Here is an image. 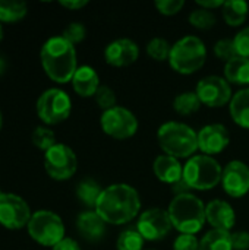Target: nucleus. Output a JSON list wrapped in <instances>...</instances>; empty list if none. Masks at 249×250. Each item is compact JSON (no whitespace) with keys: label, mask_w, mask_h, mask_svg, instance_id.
I'll use <instances>...</instances> for the list:
<instances>
[{"label":"nucleus","mask_w":249,"mask_h":250,"mask_svg":"<svg viewBox=\"0 0 249 250\" xmlns=\"http://www.w3.org/2000/svg\"><path fill=\"white\" fill-rule=\"evenodd\" d=\"M141 198L138 190L126 183H113L103 189L95 205V212L106 224L125 226L138 217Z\"/></svg>","instance_id":"obj_1"},{"label":"nucleus","mask_w":249,"mask_h":250,"mask_svg":"<svg viewBox=\"0 0 249 250\" xmlns=\"http://www.w3.org/2000/svg\"><path fill=\"white\" fill-rule=\"evenodd\" d=\"M40 57L47 76L57 83L70 82L79 67L75 45L62 35L48 38L41 47Z\"/></svg>","instance_id":"obj_2"},{"label":"nucleus","mask_w":249,"mask_h":250,"mask_svg":"<svg viewBox=\"0 0 249 250\" xmlns=\"http://www.w3.org/2000/svg\"><path fill=\"white\" fill-rule=\"evenodd\" d=\"M157 142L164 154L189 160L198 151V132L186 123L172 120L158 127Z\"/></svg>","instance_id":"obj_3"},{"label":"nucleus","mask_w":249,"mask_h":250,"mask_svg":"<svg viewBox=\"0 0 249 250\" xmlns=\"http://www.w3.org/2000/svg\"><path fill=\"white\" fill-rule=\"evenodd\" d=\"M172 226L181 234H197L207 223L205 204L194 193L178 195L167 208Z\"/></svg>","instance_id":"obj_4"},{"label":"nucleus","mask_w":249,"mask_h":250,"mask_svg":"<svg viewBox=\"0 0 249 250\" xmlns=\"http://www.w3.org/2000/svg\"><path fill=\"white\" fill-rule=\"evenodd\" d=\"M207 60V47L197 35H185L172 44L169 64L181 75L198 72Z\"/></svg>","instance_id":"obj_5"},{"label":"nucleus","mask_w":249,"mask_h":250,"mask_svg":"<svg viewBox=\"0 0 249 250\" xmlns=\"http://www.w3.org/2000/svg\"><path fill=\"white\" fill-rule=\"evenodd\" d=\"M223 167L214 157L195 154L183 164V180L191 190H211L222 183Z\"/></svg>","instance_id":"obj_6"},{"label":"nucleus","mask_w":249,"mask_h":250,"mask_svg":"<svg viewBox=\"0 0 249 250\" xmlns=\"http://www.w3.org/2000/svg\"><path fill=\"white\" fill-rule=\"evenodd\" d=\"M28 234L43 246H54L65 239V224L53 211H35L26 226Z\"/></svg>","instance_id":"obj_7"},{"label":"nucleus","mask_w":249,"mask_h":250,"mask_svg":"<svg viewBox=\"0 0 249 250\" xmlns=\"http://www.w3.org/2000/svg\"><path fill=\"white\" fill-rule=\"evenodd\" d=\"M72 111L70 97L59 88L44 91L37 100V114L45 125H59L65 122Z\"/></svg>","instance_id":"obj_8"},{"label":"nucleus","mask_w":249,"mask_h":250,"mask_svg":"<svg viewBox=\"0 0 249 250\" xmlns=\"http://www.w3.org/2000/svg\"><path fill=\"white\" fill-rule=\"evenodd\" d=\"M100 126L103 132L114 139L125 141L132 138L138 132L136 116L123 105H116L107 111H103L100 117Z\"/></svg>","instance_id":"obj_9"},{"label":"nucleus","mask_w":249,"mask_h":250,"mask_svg":"<svg viewBox=\"0 0 249 250\" xmlns=\"http://www.w3.org/2000/svg\"><path fill=\"white\" fill-rule=\"evenodd\" d=\"M44 168L54 180L70 179L78 168V158L73 149L65 144H56L44 152Z\"/></svg>","instance_id":"obj_10"},{"label":"nucleus","mask_w":249,"mask_h":250,"mask_svg":"<svg viewBox=\"0 0 249 250\" xmlns=\"http://www.w3.org/2000/svg\"><path fill=\"white\" fill-rule=\"evenodd\" d=\"M195 92L203 105L210 108H220L229 105L233 98L232 85L225 79V76L208 75L195 86Z\"/></svg>","instance_id":"obj_11"},{"label":"nucleus","mask_w":249,"mask_h":250,"mask_svg":"<svg viewBox=\"0 0 249 250\" xmlns=\"http://www.w3.org/2000/svg\"><path fill=\"white\" fill-rule=\"evenodd\" d=\"M173 226L169 212L161 208H150L144 211L136 223V230L145 242H158L167 237Z\"/></svg>","instance_id":"obj_12"},{"label":"nucleus","mask_w":249,"mask_h":250,"mask_svg":"<svg viewBox=\"0 0 249 250\" xmlns=\"http://www.w3.org/2000/svg\"><path fill=\"white\" fill-rule=\"evenodd\" d=\"M32 214L28 204L15 193H3L0 198V224L9 230L26 227Z\"/></svg>","instance_id":"obj_13"},{"label":"nucleus","mask_w":249,"mask_h":250,"mask_svg":"<svg viewBox=\"0 0 249 250\" xmlns=\"http://www.w3.org/2000/svg\"><path fill=\"white\" fill-rule=\"evenodd\" d=\"M223 190L235 199L244 198L249 192V167L241 160L227 163L223 168L222 176Z\"/></svg>","instance_id":"obj_14"},{"label":"nucleus","mask_w":249,"mask_h":250,"mask_svg":"<svg viewBox=\"0 0 249 250\" xmlns=\"http://www.w3.org/2000/svg\"><path fill=\"white\" fill-rule=\"evenodd\" d=\"M230 144V133L222 123H210L198 130V151L214 157L223 152Z\"/></svg>","instance_id":"obj_15"},{"label":"nucleus","mask_w":249,"mask_h":250,"mask_svg":"<svg viewBox=\"0 0 249 250\" xmlns=\"http://www.w3.org/2000/svg\"><path fill=\"white\" fill-rule=\"evenodd\" d=\"M139 57V47L131 38H117L104 48V60L114 67H126L134 64Z\"/></svg>","instance_id":"obj_16"},{"label":"nucleus","mask_w":249,"mask_h":250,"mask_svg":"<svg viewBox=\"0 0 249 250\" xmlns=\"http://www.w3.org/2000/svg\"><path fill=\"white\" fill-rule=\"evenodd\" d=\"M205 218L207 223L213 227V230L230 233L236 223V214L233 207L223 199H214L205 205Z\"/></svg>","instance_id":"obj_17"},{"label":"nucleus","mask_w":249,"mask_h":250,"mask_svg":"<svg viewBox=\"0 0 249 250\" xmlns=\"http://www.w3.org/2000/svg\"><path fill=\"white\" fill-rule=\"evenodd\" d=\"M107 224L95 212V209L84 211L76 218V230L87 242H100L106 234Z\"/></svg>","instance_id":"obj_18"},{"label":"nucleus","mask_w":249,"mask_h":250,"mask_svg":"<svg viewBox=\"0 0 249 250\" xmlns=\"http://www.w3.org/2000/svg\"><path fill=\"white\" fill-rule=\"evenodd\" d=\"M153 171L160 182L170 186H173L175 183L183 179V166L178 158L170 157L167 154H161L156 157L153 163Z\"/></svg>","instance_id":"obj_19"},{"label":"nucleus","mask_w":249,"mask_h":250,"mask_svg":"<svg viewBox=\"0 0 249 250\" xmlns=\"http://www.w3.org/2000/svg\"><path fill=\"white\" fill-rule=\"evenodd\" d=\"M72 86H73V91L79 95V97H84V98H88V97H94L95 92L98 91V88L101 86L100 85V76L98 73L95 72L94 67L91 66H79L72 78Z\"/></svg>","instance_id":"obj_20"},{"label":"nucleus","mask_w":249,"mask_h":250,"mask_svg":"<svg viewBox=\"0 0 249 250\" xmlns=\"http://www.w3.org/2000/svg\"><path fill=\"white\" fill-rule=\"evenodd\" d=\"M225 79L230 85L248 88L249 85V59L236 56L225 63Z\"/></svg>","instance_id":"obj_21"},{"label":"nucleus","mask_w":249,"mask_h":250,"mask_svg":"<svg viewBox=\"0 0 249 250\" xmlns=\"http://www.w3.org/2000/svg\"><path fill=\"white\" fill-rule=\"evenodd\" d=\"M229 113L238 126L249 129V86L233 94V98L229 104Z\"/></svg>","instance_id":"obj_22"},{"label":"nucleus","mask_w":249,"mask_h":250,"mask_svg":"<svg viewBox=\"0 0 249 250\" xmlns=\"http://www.w3.org/2000/svg\"><path fill=\"white\" fill-rule=\"evenodd\" d=\"M222 15L229 26H241L249 15V4L245 0H227L222 7Z\"/></svg>","instance_id":"obj_23"},{"label":"nucleus","mask_w":249,"mask_h":250,"mask_svg":"<svg viewBox=\"0 0 249 250\" xmlns=\"http://www.w3.org/2000/svg\"><path fill=\"white\" fill-rule=\"evenodd\" d=\"M104 188H101V185L91 179V177H87V179H82L78 186H76V196L78 199L81 201V204H84L85 207L88 208H94L95 209V205L101 196V192H103Z\"/></svg>","instance_id":"obj_24"},{"label":"nucleus","mask_w":249,"mask_h":250,"mask_svg":"<svg viewBox=\"0 0 249 250\" xmlns=\"http://www.w3.org/2000/svg\"><path fill=\"white\" fill-rule=\"evenodd\" d=\"M200 250H233L232 233L211 229L200 240Z\"/></svg>","instance_id":"obj_25"},{"label":"nucleus","mask_w":249,"mask_h":250,"mask_svg":"<svg viewBox=\"0 0 249 250\" xmlns=\"http://www.w3.org/2000/svg\"><path fill=\"white\" fill-rule=\"evenodd\" d=\"M201 101L195 91H185L175 97L173 110L181 116H191L201 108Z\"/></svg>","instance_id":"obj_26"},{"label":"nucleus","mask_w":249,"mask_h":250,"mask_svg":"<svg viewBox=\"0 0 249 250\" xmlns=\"http://www.w3.org/2000/svg\"><path fill=\"white\" fill-rule=\"evenodd\" d=\"M144 245L145 239L139 234L136 227L123 230L116 240L117 250H144Z\"/></svg>","instance_id":"obj_27"},{"label":"nucleus","mask_w":249,"mask_h":250,"mask_svg":"<svg viewBox=\"0 0 249 250\" xmlns=\"http://www.w3.org/2000/svg\"><path fill=\"white\" fill-rule=\"evenodd\" d=\"M26 3L0 0V21L1 22H16L26 15Z\"/></svg>","instance_id":"obj_28"},{"label":"nucleus","mask_w":249,"mask_h":250,"mask_svg":"<svg viewBox=\"0 0 249 250\" xmlns=\"http://www.w3.org/2000/svg\"><path fill=\"white\" fill-rule=\"evenodd\" d=\"M147 54L156 60V62H169V56H170V50H172V44L163 38V37H154L148 41L147 47Z\"/></svg>","instance_id":"obj_29"},{"label":"nucleus","mask_w":249,"mask_h":250,"mask_svg":"<svg viewBox=\"0 0 249 250\" xmlns=\"http://www.w3.org/2000/svg\"><path fill=\"white\" fill-rule=\"evenodd\" d=\"M188 21H189V23L194 28L201 29V31H207V29H211L216 25L217 18H216V15H214L213 10H207V9H203V7H197V9H194L189 13Z\"/></svg>","instance_id":"obj_30"},{"label":"nucleus","mask_w":249,"mask_h":250,"mask_svg":"<svg viewBox=\"0 0 249 250\" xmlns=\"http://www.w3.org/2000/svg\"><path fill=\"white\" fill-rule=\"evenodd\" d=\"M31 139H32V144L43 149L44 152L48 151L51 146H54L57 142H56V135L51 129L45 127V126H38L35 127V130L32 132L31 135Z\"/></svg>","instance_id":"obj_31"},{"label":"nucleus","mask_w":249,"mask_h":250,"mask_svg":"<svg viewBox=\"0 0 249 250\" xmlns=\"http://www.w3.org/2000/svg\"><path fill=\"white\" fill-rule=\"evenodd\" d=\"M214 54H216L217 59L223 60L225 63H227L229 60L239 56L238 51H236L235 40L233 38H220L214 44Z\"/></svg>","instance_id":"obj_32"},{"label":"nucleus","mask_w":249,"mask_h":250,"mask_svg":"<svg viewBox=\"0 0 249 250\" xmlns=\"http://www.w3.org/2000/svg\"><path fill=\"white\" fill-rule=\"evenodd\" d=\"M94 100L97 103V105L103 110V111H107L113 107L117 105V98H116V94L114 91L107 86V85H101L98 88V91L95 92L94 95Z\"/></svg>","instance_id":"obj_33"},{"label":"nucleus","mask_w":249,"mask_h":250,"mask_svg":"<svg viewBox=\"0 0 249 250\" xmlns=\"http://www.w3.org/2000/svg\"><path fill=\"white\" fill-rule=\"evenodd\" d=\"M85 35H87V28L81 22H70L63 29V34H62V37L66 41H69L70 44H73V45L78 44V42H81V41H84Z\"/></svg>","instance_id":"obj_34"},{"label":"nucleus","mask_w":249,"mask_h":250,"mask_svg":"<svg viewBox=\"0 0 249 250\" xmlns=\"http://www.w3.org/2000/svg\"><path fill=\"white\" fill-rule=\"evenodd\" d=\"M154 6H156V9L161 15H164V16H175V15H178L183 9L185 1L183 0H156Z\"/></svg>","instance_id":"obj_35"},{"label":"nucleus","mask_w":249,"mask_h":250,"mask_svg":"<svg viewBox=\"0 0 249 250\" xmlns=\"http://www.w3.org/2000/svg\"><path fill=\"white\" fill-rule=\"evenodd\" d=\"M173 250H200V239L195 234H179L173 242Z\"/></svg>","instance_id":"obj_36"},{"label":"nucleus","mask_w":249,"mask_h":250,"mask_svg":"<svg viewBox=\"0 0 249 250\" xmlns=\"http://www.w3.org/2000/svg\"><path fill=\"white\" fill-rule=\"evenodd\" d=\"M235 45H236V51L239 56L249 59V25L244 26L235 37Z\"/></svg>","instance_id":"obj_37"},{"label":"nucleus","mask_w":249,"mask_h":250,"mask_svg":"<svg viewBox=\"0 0 249 250\" xmlns=\"http://www.w3.org/2000/svg\"><path fill=\"white\" fill-rule=\"evenodd\" d=\"M232 245L233 250H249V233L239 230L232 233Z\"/></svg>","instance_id":"obj_38"},{"label":"nucleus","mask_w":249,"mask_h":250,"mask_svg":"<svg viewBox=\"0 0 249 250\" xmlns=\"http://www.w3.org/2000/svg\"><path fill=\"white\" fill-rule=\"evenodd\" d=\"M53 250H81V246L78 245L76 240H73L70 237H65L57 245L53 246Z\"/></svg>","instance_id":"obj_39"},{"label":"nucleus","mask_w":249,"mask_h":250,"mask_svg":"<svg viewBox=\"0 0 249 250\" xmlns=\"http://www.w3.org/2000/svg\"><path fill=\"white\" fill-rule=\"evenodd\" d=\"M197 4L198 7H203V9H207V10H216V9H222L225 1L223 0H197Z\"/></svg>","instance_id":"obj_40"},{"label":"nucleus","mask_w":249,"mask_h":250,"mask_svg":"<svg viewBox=\"0 0 249 250\" xmlns=\"http://www.w3.org/2000/svg\"><path fill=\"white\" fill-rule=\"evenodd\" d=\"M59 3H60V6L70 9V10H78V9H82L88 4L87 0H60Z\"/></svg>","instance_id":"obj_41"},{"label":"nucleus","mask_w":249,"mask_h":250,"mask_svg":"<svg viewBox=\"0 0 249 250\" xmlns=\"http://www.w3.org/2000/svg\"><path fill=\"white\" fill-rule=\"evenodd\" d=\"M172 190H173L175 196H178V195H185V193H191V188L186 185V182H185L183 179L179 180L178 183H175V185L172 186Z\"/></svg>","instance_id":"obj_42"},{"label":"nucleus","mask_w":249,"mask_h":250,"mask_svg":"<svg viewBox=\"0 0 249 250\" xmlns=\"http://www.w3.org/2000/svg\"><path fill=\"white\" fill-rule=\"evenodd\" d=\"M6 66H7V63H6V60L0 56V75H3L4 73V70H6Z\"/></svg>","instance_id":"obj_43"},{"label":"nucleus","mask_w":249,"mask_h":250,"mask_svg":"<svg viewBox=\"0 0 249 250\" xmlns=\"http://www.w3.org/2000/svg\"><path fill=\"white\" fill-rule=\"evenodd\" d=\"M1 38H3V28H1V23H0V41H1Z\"/></svg>","instance_id":"obj_44"},{"label":"nucleus","mask_w":249,"mask_h":250,"mask_svg":"<svg viewBox=\"0 0 249 250\" xmlns=\"http://www.w3.org/2000/svg\"><path fill=\"white\" fill-rule=\"evenodd\" d=\"M1 125H3V119H1V111H0V129H1Z\"/></svg>","instance_id":"obj_45"},{"label":"nucleus","mask_w":249,"mask_h":250,"mask_svg":"<svg viewBox=\"0 0 249 250\" xmlns=\"http://www.w3.org/2000/svg\"><path fill=\"white\" fill-rule=\"evenodd\" d=\"M3 196V192H1V189H0V198Z\"/></svg>","instance_id":"obj_46"},{"label":"nucleus","mask_w":249,"mask_h":250,"mask_svg":"<svg viewBox=\"0 0 249 250\" xmlns=\"http://www.w3.org/2000/svg\"><path fill=\"white\" fill-rule=\"evenodd\" d=\"M144 250H154V249H144Z\"/></svg>","instance_id":"obj_47"}]
</instances>
